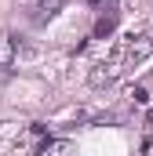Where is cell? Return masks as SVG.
<instances>
[{
  "instance_id": "obj_4",
  "label": "cell",
  "mask_w": 153,
  "mask_h": 156,
  "mask_svg": "<svg viewBox=\"0 0 153 156\" xmlns=\"http://www.w3.org/2000/svg\"><path fill=\"white\" fill-rule=\"evenodd\" d=\"M117 22H120V11H102L99 15V22H95V29H91V40H110L117 33Z\"/></svg>"
},
{
  "instance_id": "obj_6",
  "label": "cell",
  "mask_w": 153,
  "mask_h": 156,
  "mask_svg": "<svg viewBox=\"0 0 153 156\" xmlns=\"http://www.w3.org/2000/svg\"><path fill=\"white\" fill-rule=\"evenodd\" d=\"M131 98L142 105V102H150V91H146V87H135V91H131Z\"/></svg>"
},
{
  "instance_id": "obj_3",
  "label": "cell",
  "mask_w": 153,
  "mask_h": 156,
  "mask_svg": "<svg viewBox=\"0 0 153 156\" xmlns=\"http://www.w3.org/2000/svg\"><path fill=\"white\" fill-rule=\"evenodd\" d=\"M37 156H76V145L69 138H40Z\"/></svg>"
},
{
  "instance_id": "obj_1",
  "label": "cell",
  "mask_w": 153,
  "mask_h": 156,
  "mask_svg": "<svg viewBox=\"0 0 153 156\" xmlns=\"http://www.w3.org/2000/svg\"><path fill=\"white\" fill-rule=\"evenodd\" d=\"M124 62H128L131 69H135V66H150L153 62V40H146V37L131 40L128 51H124Z\"/></svg>"
},
{
  "instance_id": "obj_7",
  "label": "cell",
  "mask_w": 153,
  "mask_h": 156,
  "mask_svg": "<svg viewBox=\"0 0 153 156\" xmlns=\"http://www.w3.org/2000/svg\"><path fill=\"white\" fill-rule=\"evenodd\" d=\"M88 4H95V7H102V11H113L117 0H88Z\"/></svg>"
},
{
  "instance_id": "obj_5",
  "label": "cell",
  "mask_w": 153,
  "mask_h": 156,
  "mask_svg": "<svg viewBox=\"0 0 153 156\" xmlns=\"http://www.w3.org/2000/svg\"><path fill=\"white\" fill-rule=\"evenodd\" d=\"M11 66H15V40L11 33L0 29V69H11Z\"/></svg>"
},
{
  "instance_id": "obj_2",
  "label": "cell",
  "mask_w": 153,
  "mask_h": 156,
  "mask_svg": "<svg viewBox=\"0 0 153 156\" xmlns=\"http://www.w3.org/2000/svg\"><path fill=\"white\" fill-rule=\"evenodd\" d=\"M117 76H120V66L117 62H102V66H95L91 73H88V83L95 87V91H106V87H113Z\"/></svg>"
}]
</instances>
